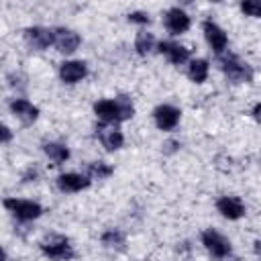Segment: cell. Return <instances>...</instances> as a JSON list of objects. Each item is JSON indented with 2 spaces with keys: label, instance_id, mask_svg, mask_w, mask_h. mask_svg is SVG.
<instances>
[{
  "label": "cell",
  "instance_id": "6da1fadb",
  "mask_svg": "<svg viewBox=\"0 0 261 261\" xmlns=\"http://www.w3.org/2000/svg\"><path fill=\"white\" fill-rule=\"evenodd\" d=\"M41 249L45 255H49L53 261H69L73 257L71 245L65 237H49L41 243Z\"/></svg>",
  "mask_w": 261,
  "mask_h": 261
},
{
  "label": "cell",
  "instance_id": "7a4b0ae2",
  "mask_svg": "<svg viewBox=\"0 0 261 261\" xmlns=\"http://www.w3.org/2000/svg\"><path fill=\"white\" fill-rule=\"evenodd\" d=\"M4 208H8L18 220H33V218H39L41 212H43V208L37 202L16 200V198H6L4 200Z\"/></svg>",
  "mask_w": 261,
  "mask_h": 261
},
{
  "label": "cell",
  "instance_id": "3957f363",
  "mask_svg": "<svg viewBox=\"0 0 261 261\" xmlns=\"http://www.w3.org/2000/svg\"><path fill=\"white\" fill-rule=\"evenodd\" d=\"M220 63H222V69L228 75V80H232V82H251V77H253L251 67L247 63H241L234 55L222 57Z\"/></svg>",
  "mask_w": 261,
  "mask_h": 261
},
{
  "label": "cell",
  "instance_id": "277c9868",
  "mask_svg": "<svg viewBox=\"0 0 261 261\" xmlns=\"http://www.w3.org/2000/svg\"><path fill=\"white\" fill-rule=\"evenodd\" d=\"M202 243L206 245V249H208L214 257H226V255L230 253V243H228V239H224L220 232H216V230H212V228L202 234Z\"/></svg>",
  "mask_w": 261,
  "mask_h": 261
},
{
  "label": "cell",
  "instance_id": "5b68a950",
  "mask_svg": "<svg viewBox=\"0 0 261 261\" xmlns=\"http://www.w3.org/2000/svg\"><path fill=\"white\" fill-rule=\"evenodd\" d=\"M53 45L61 53H73L80 47V35L69 29H55L53 31Z\"/></svg>",
  "mask_w": 261,
  "mask_h": 261
},
{
  "label": "cell",
  "instance_id": "8992f818",
  "mask_svg": "<svg viewBox=\"0 0 261 261\" xmlns=\"http://www.w3.org/2000/svg\"><path fill=\"white\" fill-rule=\"evenodd\" d=\"M202 29H204V35H206L208 43L212 45V49L220 55V53L226 49V45H228V37H226V33H224L216 22H212V20H206V22L202 24Z\"/></svg>",
  "mask_w": 261,
  "mask_h": 261
},
{
  "label": "cell",
  "instance_id": "52a82bcc",
  "mask_svg": "<svg viewBox=\"0 0 261 261\" xmlns=\"http://www.w3.org/2000/svg\"><path fill=\"white\" fill-rule=\"evenodd\" d=\"M153 116H155V122H157V126L161 130H171L179 122V110L173 108V106H169V104L157 106L155 112H153Z\"/></svg>",
  "mask_w": 261,
  "mask_h": 261
},
{
  "label": "cell",
  "instance_id": "ba28073f",
  "mask_svg": "<svg viewBox=\"0 0 261 261\" xmlns=\"http://www.w3.org/2000/svg\"><path fill=\"white\" fill-rule=\"evenodd\" d=\"M165 27L171 35H181L190 29V16L179 8H171L165 14Z\"/></svg>",
  "mask_w": 261,
  "mask_h": 261
},
{
  "label": "cell",
  "instance_id": "9c48e42d",
  "mask_svg": "<svg viewBox=\"0 0 261 261\" xmlns=\"http://www.w3.org/2000/svg\"><path fill=\"white\" fill-rule=\"evenodd\" d=\"M27 43L35 49H47L53 43V31L45 29V27H31L24 31Z\"/></svg>",
  "mask_w": 261,
  "mask_h": 261
},
{
  "label": "cell",
  "instance_id": "30bf717a",
  "mask_svg": "<svg viewBox=\"0 0 261 261\" xmlns=\"http://www.w3.org/2000/svg\"><path fill=\"white\" fill-rule=\"evenodd\" d=\"M216 208H218V212H220L224 218H228V220H237V218H241V216L245 214L243 202H241L239 198H234V196H224V198H220V200L216 202Z\"/></svg>",
  "mask_w": 261,
  "mask_h": 261
},
{
  "label": "cell",
  "instance_id": "8fae6325",
  "mask_svg": "<svg viewBox=\"0 0 261 261\" xmlns=\"http://www.w3.org/2000/svg\"><path fill=\"white\" fill-rule=\"evenodd\" d=\"M96 133H98V137H100L102 145H104L108 151H116V149H120V147H122V143H124L122 133H120V130H116V128H114V126H110V124H100V126L96 128Z\"/></svg>",
  "mask_w": 261,
  "mask_h": 261
},
{
  "label": "cell",
  "instance_id": "7c38bea8",
  "mask_svg": "<svg viewBox=\"0 0 261 261\" xmlns=\"http://www.w3.org/2000/svg\"><path fill=\"white\" fill-rule=\"evenodd\" d=\"M94 112L98 114V118L104 124H112L120 120V112H118V104L116 100H100L94 104Z\"/></svg>",
  "mask_w": 261,
  "mask_h": 261
},
{
  "label": "cell",
  "instance_id": "4fadbf2b",
  "mask_svg": "<svg viewBox=\"0 0 261 261\" xmlns=\"http://www.w3.org/2000/svg\"><path fill=\"white\" fill-rule=\"evenodd\" d=\"M86 73H88V69H86V63L84 61H65L59 67V75H61V80L65 84H75Z\"/></svg>",
  "mask_w": 261,
  "mask_h": 261
},
{
  "label": "cell",
  "instance_id": "5bb4252c",
  "mask_svg": "<svg viewBox=\"0 0 261 261\" xmlns=\"http://www.w3.org/2000/svg\"><path fill=\"white\" fill-rule=\"evenodd\" d=\"M159 51H161L163 55H167V59H169L171 63H175V65L188 61V57H190V51H188L184 45H177V43H167V41H163V43H159Z\"/></svg>",
  "mask_w": 261,
  "mask_h": 261
},
{
  "label": "cell",
  "instance_id": "9a60e30c",
  "mask_svg": "<svg viewBox=\"0 0 261 261\" xmlns=\"http://www.w3.org/2000/svg\"><path fill=\"white\" fill-rule=\"evenodd\" d=\"M10 110L24 122V124H29V122H35L37 120V116H39V108L37 106H33L29 100H14L12 104H10Z\"/></svg>",
  "mask_w": 261,
  "mask_h": 261
},
{
  "label": "cell",
  "instance_id": "2e32d148",
  "mask_svg": "<svg viewBox=\"0 0 261 261\" xmlns=\"http://www.w3.org/2000/svg\"><path fill=\"white\" fill-rule=\"evenodd\" d=\"M57 186L63 192H80L90 186V179L84 175H77V173H63L57 177Z\"/></svg>",
  "mask_w": 261,
  "mask_h": 261
},
{
  "label": "cell",
  "instance_id": "e0dca14e",
  "mask_svg": "<svg viewBox=\"0 0 261 261\" xmlns=\"http://www.w3.org/2000/svg\"><path fill=\"white\" fill-rule=\"evenodd\" d=\"M188 75H190V80L196 82V84L206 82V77H208V61H204V59H194V61L190 63V67H188Z\"/></svg>",
  "mask_w": 261,
  "mask_h": 261
},
{
  "label": "cell",
  "instance_id": "ac0fdd59",
  "mask_svg": "<svg viewBox=\"0 0 261 261\" xmlns=\"http://www.w3.org/2000/svg\"><path fill=\"white\" fill-rule=\"evenodd\" d=\"M43 151H45L47 157H49L51 161H55V163H63V161H67V157H69L67 147H65V145H59V143H45V145H43Z\"/></svg>",
  "mask_w": 261,
  "mask_h": 261
},
{
  "label": "cell",
  "instance_id": "d6986e66",
  "mask_svg": "<svg viewBox=\"0 0 261 261\" xmlns=\"http://www.w3.org/2000/svg\"><path fill=\"white\" fill-rule=\"evenodd\" d=\"M102 243L108 247V249H116V251H122L124 249V234L116 228H110L102 234Z\"/></svg>",
  "mask_w": 261,
  "mask_h": 261
},
{
  "label": "cell",
  "instance_id": "ffe728a7",
  "mask_svg": "<svg viewBox=\"0 0 261 261\" xmlns=\"http://www.w3.org/2000/svg\"><path fill=\"white\" fill-rule=\"evenodd\" d=\"M112 167L108 165V163H102V161H94V163H90V167H88V173H90V177H94V179H106V177H110L112 175Z\"/></svg>",
  "mask_w": 261,
  "mask_h": 261
},
{
  "label": "cell",
  "instance_id": "44dd1931",
  "mask_svg": "<svg viewBox=\"0 0 261 261\" xmlns=\"http://www.w3.org/2000/svg\"><path fill=\"white\" fill-rule=\"evenodd\" d=\"M135 47H137V51H139L141 55L149 53V51L155 47L153 35H151V33H139V35H137V41H135Z\"/></svg>",
  "mask_w": 261,
  "mask_h": 261
},
{
  "label": "cell",
  "instance_id": "7402d4cb",
  "mask_svg": "<svg viewBox=\"0 0 261 261\" xmlns=\"http://www.w3.org/2000/svg\"><path fill=\"white\" fill-rule=\"evenodd\" d=\"M116 104H118L120 120H126V118H130V116H133L135 108H133V104H130V100H128L126 96H120V98H116Z\"/></svg>",
  "mask_w": 261,
  "mask_h": 261
},
{
  "label": "cell",
  "instance_id": "603a6c76",
  "mask_svg": "<svg viewBox=\"0 0 261 261\" xmlns=\"http://www.w3.org/2000/svg\"><path fill=\"white\" fill-rule=\"evenodd\" d=\"M241 8H243V12L249 14V16H259V14H261L259 4H255V2H245V4H241Z\"/></svg>",
  "mask_w": 261,
  "mask_h": 261
},
{
  "label": "cell",
  "instance_id": "cb8c5ba5",
  "mask_svg": "<svg viewBox=\"0 0 261 261\" xmlns=\"http://www.w3.org/2000/svg\"><path fill=\"white\" fill-rule=\"evenodd\" d=\"M128 20H133V22H149V14H145V12H133V14H128Z\"/></svg>",
  "mask_w": 261,
  "mask_h": 261
},
{
  "label": "cell",
  "instance_id": "d4e9b609",
  "mask_svg": "<svg viewBox=\"0 0 261 261\" xmlns=\"http://www.w3.org/2000/svg\"><path fill=\"white\" fill-rule=\"evenodd\" d=\"M10 137H12L10 128H8V126H4V124L0 122V141H10Z\"/></svg>",
  "mask_w": 261,
  "mask_h": 261
},
{
  "label": "cell",
  "instance_id": "484cf974",
  "mask_svg": "<svg viewBox=\"0 0 261 261\" xmlns=\"http://www.w3.org/2000/svg\"><path fill=\"white\" fill-rule=\"evenodd\" d=\"M253 116L259 118V104H255V108H253Z\"/></svg>",
  "mask_w": 261,
  "mask_h": 261
},
{
  "label": "cell",
  "instance_id": "4316f807",
  "mask_svg": "<svg viewBox=\"0 0 261 261\" xmlns=\"http://www.w3.org/2000/svg\"><path fill=\"white\" fill-rule=\"evenodd\" d=\"M0 261H6V253H4V249L0 247Z\"/></svg>",
  "mask_w": 261,
  "mask_h": 261
}]
</instances>
